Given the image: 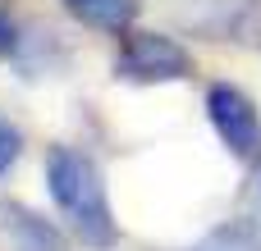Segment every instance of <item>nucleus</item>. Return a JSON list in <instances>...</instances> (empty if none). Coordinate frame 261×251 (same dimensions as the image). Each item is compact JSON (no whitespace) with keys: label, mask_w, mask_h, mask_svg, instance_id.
<instances>
[{"label":"nucleus","mask_w":261,"mask_h":251,"mask_svg":"<svg viewBox=\"0 0 261 251\" xmlns=\"http://www.w3.org/2000/svg\"><path fill=\"white\" fill-rule=\"evenodd\" d=\"M18 151H23V133H18V128H14V123L0 114V174H5V169L18 160Z\"/></svg>","instance_id":"6e6552de"},{"label":"nucleus","mask_w":261,"mask_h":251,"mask_svg":"<svg viewBox=\"0 0 261 251\" xmlns=\"http://www.w3.org/2000/svg\"><path fill=\"white\" fill-rule=\"evenodd\" d=\"M46 187H50V201L64 210V219L73 224V233L87 247H115L119 242V224H115L101 169L83 151L50 146L46 151Z\"/></svg>","instance_id":"f257e3e1"},{"label":"nucleus","mask_w":261,"mask_h":251,"mask_svg":"<svg viewBox=\"0 0 261 251\" xmlns=\"http://www.w3.org/2000/svg\"><path fill=\"white\" fill-rule=\"evenodd\" d=\"M14 46H18V27H14V23H9V14L0 9V59H5Z\"/></svg>","instance_id":"1a4fd4ad"},{"label":"nucleus","mask_w":261,"mask_h":251,"mask_svg":"<svg viewBox=\"0 0 261 251\" xmlns=\"http://www.w3.org/2000/svg\"><path fill=\"white\" fill-rule=\"evenodd\" d=\"M64 9L87 23V27H101V32H128L133 14H138V0H64Z\"/></svg>","instance_id":"39448f33"},{"label":"nucleus","mask_w":261,"mask_h":251,"mask_svg":"<svg viewBox=\"0 0 261 251\" xmlns=\"http://www.w3.org/2000/svg\"><path fill=\"white\" fill-rule=\"evenodd\" d=\"M206 114H211L220 142H225L234 155L257 160V151H261V119H257V110H252V101H248V91H239L234 82H216V87L206 91Z\"/></svg>","instance_id":"7ed1b4c3"},{"label":"nucleus","mask_w":261,"mask_h":251,"mask_svg":"<svg viewBox=\"0 0 261 251\" xmlns=\"http://www.w3.org/2000/svg\"><path fill=\"white\" fill-rule=\"evenodd\" d=\"M0 238L9 251H64V238L55 233L50 219H41L37 210L5 201L0 197Z\"/></svg>","instance_id":"20e7f679"},{"label":"nucleus","mask_w":261,"mask_h":251,"mask_svg":"<svg viewBox=\"0 0 261 251\" xmlns=\"http://www.w3.org/2000/svg\"><path fill=\"white\" fill-rule=\"evenodd\" d=\"M193 251H261V229L248 219H234V224H220L216 233H206Z\"/></svg>","instance_id":"423d86ee"},{"label":"nucleus","mask_w":261,"mask_h":251,"mask_svg":"<svg viewBox=\"0 0 261 251\" xmlns=\"http://www.w3.org/2000/svg\"><path fill=\"white\" fill-rule=\"evenodd\" d=\"M115 73L124 82H184L193 78V55L165 32H128L115 55Z\"/></svg>","instance_id":"f03ea898"},{"label":"nucleus","mask_w":261,"mask_h":251,"mask_svg":"<svg viewBox=\"0 0 261 251\" xmlns=\"http://www.w3.org/2000/svg\"><path fill=\"white\" fill-rule=\"evenodd\" d=\"M243 215H248V224L261 229V160L252 165V174H248V183H243Z\"/></svg>","instance_id":"0eeeda50"}]
</instances>
